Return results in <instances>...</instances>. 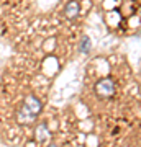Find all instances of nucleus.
<instances>
[{
  "label": "nucleus",
  "mask_w": 141,
  "mask_h": 147,
  "mask_svg": "<svg viewBox=\"0 0 141 147\" xmlns=\"http://www.w3.org/2000/svg\"><path fill=\"white\" fill-rule=\"evenodd\" d=\"M49 137H51V134L48 131L46 124H40L36 127V139L40 142H46V141H49Z\"/></svg>",
  "instance_id": "nucleus-4"
},
{
  "label": "nucleus",
  "mask_w": 141,
  "mask_h": 147,
  "mask_svg": "<svg viewBox=\"0 0 141 147\" xmlns=\"http://www.w3.org/2000/svg\"><path fill=\"white\" fill-rule=\"evenodd\" d=\"M80 53H89L90 51V39L87 36L85 38H82V41H80Z\"/></svg>",
  "instance_id": "nucleus-5"
},
{
  "label": "nucleus",
  "mask_w": 141,
  "mask_h": 147,
  "mask_svg": "<svg viewBox=\"0 0 141 147\" xmlns=\"http://www.w3.org/2000/svg\"><path fill=\"white\" fill-rule=\"evenodd\" d=\"M64 15L67 16L69 20H74V18L79 15V3L77 2L71 0L67 5H66V8H64Z\"/></svg>",
  "instance_id": "nucleus-3"
},
{
  "label": "nucleus",
  "mask_w": 141,
  "mask_h": 147,
  "mask_svg": "<svg viewBox=\"0 0 141 147\" xmlns=\"http://www.w3.org/2000/svg\"><path fill=\"white\" fill-rule=\"evenodd\" d=\"M95 93L99 95L100 98H112L115 95V82L112 79H102L95 84Z\"/></svg>",
  "instance_id": "nucleus-2"
},
{
  "label": "nucleus",
  "mask_w": 141,
  "mask_h": 147,
  "mask_svg": "<svg viewBox=\"0 0 141 147\" xmlns=\"http://www.w3.org/2000/svg\"><path fill=\"white\" fill-rule=\"evenodd\" d=\"M41 108H43L41 101L38 100L35 95H28L25 98V101H23L21 108L16 113V121L20 124H23V126L31 124V123H35V119H36L38 116H40Z\"/></svg>",
  "instance_id": "nucleus-1"
}]
</instances>
